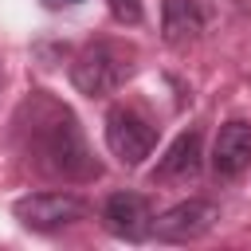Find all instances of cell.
Returning a JSON list of instances; mask_svg holds the SVG:
<instances>
[{
	"label": "cell",
	"instance_id": "6da1fadb",
	"mask_svg": "<svg viewBox=\"0 0 251 251\" xmlns=\"http://www.w3.org/2000/svg\"><path fill=\"white\" fill-rule=\"evenodd\" d=\"M27 110H31L27 157H31V165L39 173L59 176V180H71V184L94 180L102 173V165L94 161V153H90V145H86V137L78 129V118L67 106L35 94L27 102Z\"/></svg>",
	"mask_w": 251,
	"mask_h": 251
},
{
	"label": "cell",
	"instance_id": "7a4b0ae2",
	"mask_svg": "<svg viewBox=\"0 0 251 251\" xmlns=\"http://www.w3.org/2000/svg\"><path fill=\"white\" fill-rule=\"evenodd\" d=\"M129 75H133V47L122 39H94L71 63V82L86 98L114 94Z\"/></svg>",
	"mask_w": 251,
	"mask_h": 251
},
{
	"label": "cell",
	"instance_id": "3957f363",
	"mask_svg": "<svg viewBox=\"0 0 251 251\" xmlns=\"http://www.w3.org/2000/svg\"><path fill=\"white\" fill-rule=\"evenodd\" d=\"M106 145L122 165H141L157 145V126L137 106H114L106 114Z\"/></svg>",
	"mask_w": 251,
	"mask_h": 251
},
{
	"label": "cell",
	"instance_id": "277c9868",
	"mask_svg": "<svg viewBox=\"0 0 251 251\" xmlns=\"http://www.w3.org/2000/svg\"><path fill=\"white\" fill-rule=\"evenodd\" d=\"M16 220L27 227V231H59L75 220L86 216V200L75 196V192H31V196H20L12 204Z\"/></svg>",
	"mask_w": 251,
	"mask_h": 251
},
{
	"label": "cell",
	"instance_id": "5b68a950",
	"mask_svg": "<svg viewBox=\"0 0 251 251\" xmlns=\"http://www.w3.org/2000/svg\"><path fill=\"white\" fill-rule=\"evenodd\" d=\"M216 220H220V208L212 200H180L169 212L153 216V235L161 243H192V239L208 235Z\"/></svg>",
	"mask_w": 251,
	"mask_h": 251
},
{
	"label": "cell",
	"instance_id": "8992f818",
	"mask_svg": "<svg viewBox=\"0 0 251 251\" xmlns=\"http://www.w3.org/2000/svg\"><path fill=\"white\" fill-rule=\"evenodd\" d=\"M102 227L114 235V239H126V243H141L153 235V208L145 196L137 192H114L106 196L102 204Z\"/></svg>",
	"mask_w": 251,
	"mask_h": 251
},
{
	"label": "cell",
	"instance_id": "52a82bcc",
	"mask_svg": "<svg viewBox=\"0 0 251 251\" xmlns=\"http://www.w3.org/2000/svg\"><path fill=\"white\" fill-rule=\"evenodd\" d=\"M212 169L216 176L231 180V176H243L251 169V122H224L220 133H216V145H212Z\"/></svg>",
	"mask_w": 251,
	"mask_h": 251
},
{
	"label": "cell",
	"instance_id": "ba28073f",
	"mask_svg": "<svg viewBox=\"0 0 251 251\" xmlns=\"http://www.w3.org/2000/svg\"><path fill=\"white\" fill-rule=\"evenodd\" d=\"M204 31V12L196 0H161V35L173 47L192 43Z\"/></svg>",
	"mask_w": 251,
	"mask_h": 251
},
{
	"label": "cell",
	"instance_id": "9c48e42d",
	"mask_svg": "<svg viewBox=\"0 0 251 251\" xmlns=\"http://www.w3.org/2000/svg\"><path fill=\"white\" fill-rule=\"evenodd\" d=\"M200 157H204V149H200V133L196 129H184L169 149H165V157L157 161V180H188V176H196L200 173Z\"/></svg>",
	"mask_w": 251,
	"mask_h": 251
},
{
	"label": "cell",
	"instance_id": "30bf717a",
	"mask_svg": "<svg viewBox=\"0 0 251 251\" xmlns=\"http://www.w3.org/2000/svg\"><path fill=\"white\" fill-rule=\"evenodd\" d=\"M118 24H141V0H106Z\"/></svg>",
	"mask_w": 251,
	"mask_h": 251
},
{
	"label": "cell",
	"instance_id": "8fae6325",
	"mask_svg": "<svg viewBox=\"0 0 251 251\" xmlns=\"http://www.w3.org/2000/svg\"><path fill=\"white\" fill-rule=\"evenodd\" d=\"M47 8H63V4H78V0H43Z\"/></svg>",
	"mask_w": 251,
	"mask_h": 251
}]
</instances>
